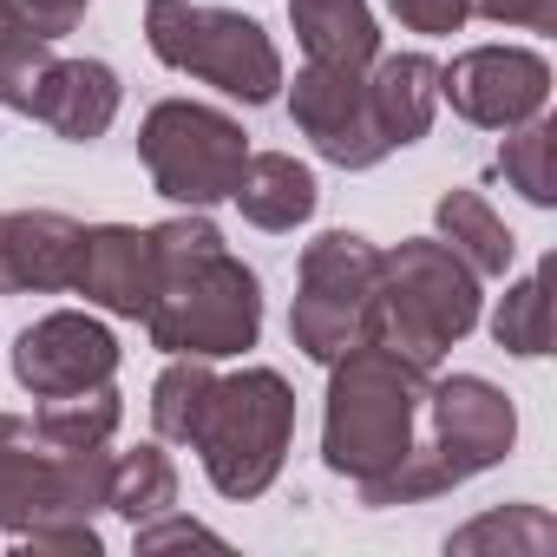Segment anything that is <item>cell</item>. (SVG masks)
I'll use <instances>...</instances> for the list:
<instances>
[{"label":"cell","mask_w":557,"mask_h":557,"mask_svg":"<svg viewBox=\"0 0 557 557\" xmlns=\"http://www.w3.org/2000/svg\"><path fill=\"white\" fill-rule=\"evenodd\" d=\"M158 243V289L145 309L151 348L164 355H197V361H230L256 348L262 335V283L223 249V230L190 210L171 223H151Z\"/></svg>","instance_id":"cell-1"},{"label":"cell","mask_w":557,"mask_h":557,"mask_svg":"<svg viewBox=\"0 0 557 557\" xmlns=\"http://www.w3.org/2000/svg\"><path fill=\"white\" fill-rule=\"evenodd\" d=\"M426 387H433V368L394 355L387 342H361L342 361H329V413H322L329 472L355 485L387 479L420 446Z\"/></svg>","instance_id":"cell-2"},{"label":"cell","mask_w":557,"mask_h":557,"mask_svg":"<svg viewBox=\"0 0 557 557\" xmlns=\"http://www.w3.org/2000/svg\"><path fill=\"white\" fill-rule=\"evenodd\" d=\"M518 440V413L511 400L485 381V374H453L426 387V420H420V446L374 485H361V505H420L440 498L479 472H492Z\"/></svg>","instance_id":"cell-3"},{"label":"cell","mask_w":557,"mask_h":557,"mask_svg":"<svg viewBox=\"0 0 557 557\" xmlns=\"http://www.w3.org/2000/svg\"><path fill=\"white\" fill-rule=\"evenodd\" d=\"M472 329H479V269L453 243L413 236L400 249H381L374 342H387L420 368H440L446 348H459Z\"/></svg>","instance_id":"cell-4"},{"label":"cell","mask_w":557,"mask_h":557,"mask_svg":"<svg viewBox=\"0 0 557 557\" xmlns=\"http://www.w3.org/2000/svg\"><path fill=\"white\" fill-rule=\"evenodd\" d=\"M289 433H296L289 381L275 368H243V374H216L190 426V453L203 459L223 498H262L289 459Z\"/></svg>","instance_id":"cell-5"},{"label":"cell","mask_w":557,"mask_h":557,"mask_svg":"<svg viewBox=\"0 0 557 557\" xmlns=\"http://www.w3.org/2000/svg\"><path fill=\"white\" fill-rule=\"evenodd\" d=\"M106 446H60L34 413H0V531L27 537L47 524H86L106 511Z\"/></svg>","instance_id":"cell-6"},{"label":"cell","mask_w":557,"mask_h":557,"mask_svg":"<svg viewBox=\"0 0 557 557\" xmlns=\"http://www.w3.org/2000/svg\"><path fill=\"white\" fill-rule=\"evenodd\" d=\"M145 40L171 73H190L243 106H269L283 92V53L236 8H197V0H145Z\"/></svg>","instance_id":"cell-7"},{"label":"cell","mask_w":557,"mask_h":557,"mask_svg":"<svg viewBox=\"0 0 557 557\" xmlns=\"http://www.w3.org/2000/svg\"><path fill=\"white\" fill-rule=\"evenodd\" d=\"M374 296H381V249L355 230H329L302 249L289 335L309 361H342L348 348L374 342Z\"/></svg>","instance_id":"cell-8"},{"label":"cell","mask_w":557,"mask_h":557,"mask_svg":"<svg viewBox=\"0 0 557 557\" xmlns=\"http://www.w3.org/2000/svg\"><path fill=\"white\" fill-rule=\"evenodd\" d=\"M138 158L158 184V197L184 203V210H210L236 190L249 138L230 112L197 106V99H164L145 112L138 125Z\"/></svg>","instance_id":"cell-9"},{"label":"cell","mask_w":557,"mask_h":557,"mask_svg":"<svg viewBox=\"0 0 557 557\" xmlns=\"http://www.w3.org/2000/svg\"><path fill=\"white\" fill-rule=\"evenodd\" d=\"M289 112L302 125V138L342 164V171H368L381 164L394 145L381 138V119H374V99H368V66H302L296 73V92H289Z\"/></svg>","instance_id":"cell-10"},{"label":"cell","mask_w":557,"mask_h":557,"mask_svg":"<svg viewBox=\"0 0 557 557\" xmlns=\"http://www.w3.org/2000/svg\"><path fill=\"white\" fill-rule=\"evenodd\" d=\"M440 99H453V112L466 125L485 132H511L524 119L544 112L550 99V60L531 47H472L453 66H440Z\"/></svg>","instance_id":"cell-11"},{"label":"cell","mask_w":557,"mask_h":557,"mask_svg":"<svg viewBox=\"0 0 557 557\" xmlns=\"http://www.w3.org/2000/svg\"><path fill=\"white\" fill-rule=\"evenodd\" d=\"M112 374H119V342L99 315L60 309V315H40L34 329L14 335V381L34 400L86 394V387H106Z\"/></svg>","instance_id":"cell-12"},{"label":"cell","mask_w":557,"mask_h":557,"mask_svg":"<svg viewBox=\"0 0 557 557\" xmlns=\"http://www.w3.org/2000/svg\"><path fill=\"white\" fill-rule=\"evenodd\" d=\"M86 223L60 210H0V296H53L79 275Z\"/></svg>","instance_id":"cell-13"},{"label":"cell","mask_w":557,"mask_h":557,"mask_svg":"<svg viewBox=\"0 0 557 557\" xmlns=\"http://www.w3.org/2000/svg\"><path fill=\"white\" fill-rule=\"evenodd\" d=\"M73 289H79L92 309L138 322V315L151 309V289H158V243H151V230L92 223L86 243H79V275H73Z\"/></svg>","instance_id":"cell-14"},{"label":"cell","mask_w":557,"mask_h":557,"mask_svg":"<svg viewBox=\"0 0 557 557\" xmlns=\"http://www.w3.org/2000/svg\"><path fill=\"white\" fill-rule=\"evenodd\" d=\"M27 119H40L66 145H92L119 119V73L106 60H53Z\"/></svg>","instance_id":"cell-15"},{"label":"cell","mask_w":557,"mask_h":557,"mask_svg":"<svg viewBox=\"0 0 557 557\" xmlns=\"http://www.w3.org/2000/svg\"><path fill=\"white\" fill-rule=\"evenodd\" d=\"M230 197H236V210H243L256 230L283 236V230H296V223L315 216L322 184H315V171H309L302 158H289V151H249Z\"/></svg>","instance_id":"cell-16"},{"label":"cell","mask_w":557,"mask_h":557,"mask_svg":"<svg viewBox=\"0 0 557 557\" xmlns=\"http://www.w3.org/2000/svg\"><path fill=\"white\" fill-rule=\"evenodd\" d=\"M368 99H374V119H381V138L400 151V145H420L433 112H440V60L426 53H394V60H374L368 66Z\"/></svg>","instance_id":"cell-17"},{"label":"cell","mask_w":557,"mask_h":557,"mask_svg":"<svg viewBox=\"0 0 557 557\" xmlns=\"http://www.w3.org/2000/svg\"><path fill=\"white\" fill-rule=\"evenodd\" d=\"M296 40L315 66H374L381 60V27L368 14V0H289Z\"/></svg>","instance_id":"cell-18"},{"label":"cell","mask_w":557,"mask_h":557,"mask_svg":"<svg viewBox=\"0 0 557 557\" xmlns=\"http://www.w3.org/2000/svg\"><path fill=\"white\" fill-rule=\"evenodd\" d=\"M433 223H440V243H453L479 275H505L511 256H518V236L505 230V216L479 190H446L440 210H433Z\"/></svg>","instance_id":"cell-19"},{"label":"cell","mask_w":557,"mask_h":557,"mask_svg":"<svg viewBox=\"0 0 557 557\" xmlns=\"http://www.w3.org/2000/svg\"><path fill=\"white\" fill-rule=\"evenodd\" d=\"M47 66H53V40L14 8V0H0V106H8V112H34Z\"/></svg>","instance_id":"cell-20"},{"label":"cell","mask_w":557,"mask_h":557,"mask_svg":"<svg viewBox=\"0 0 557 557\" xmlns=\"http://www.w3.org/2000/svg\"><path fill=\"white\" fill-rule=\"evenodd\" d=\"M106 505H112L119 518H132V524L171 511V505H177V466H171L158 446H132V453H119L112 472H106Z\"/></svg>","instance_id":"cell-21"},{"label":"cell","mask_w":557,"mask_h":557,"mask_svg":"<svg viewBox=\"0 0 557 557\" xmlns=\"http://www.w3.org/2000/svg\"><path fill=\"white\" fill-rule=\"evenodd\" d=\"M498 171L511 177V190H518L524 203L550 210V203H557V125H550L544 112L524 119V125H511V132H505V151H498Z\"/></svg>","instance_id":"cell-22"},{"label":"cell","mask_w":557,"mask_h":557,"mask_svg":"<svg viewBox=\"0 0 557 557\" xmlns=\"http://www.w3.org/2000/svg\"><path fill=\"white\" fill-rule=\"evenodd\" d=\"M210 387H216L210 361H197V355H171V368H164L158 387H151V426H158V440L190 446V426H197Z\"/></svg>","instance_id":"cell-23"},{"label":"cell","mask_w":557,"mask_h":557,"mask_svg":"<svg viewBox=\"0 0 557 557\" xmlns=\"http://www.w3.org/2000/svg\"><path fill=\"white\" fill-rule=\"evenodd\" d=\"M34 420H40L60 446H112V433H119V420H125V400H119V387L106 381V387H86V394L40 400Z\"/></svg>","instance_id":"cell-24"},{"label":"cell","mask_w":557,"mask_h":557,"mask_svg":"<svg viewBox=\"0 0 557 557\" xmlns=\"http://www.w3.org/2000/svg\"><path fill=\"white\" fill-rule=\"evenodd\" d=\"M492 342H498L505 355H518V361L550 355V296H544V269H531L524 283L498 302V315H492Z\"/></svg>","instance_id":"cell-25"},{"label":"cell","mask_w":557,"mask_h":557,"mask_svg":"<svg viewBox=\"0 0 557 557\" xmlns=\"http://www.w3.org/2000/svg\"><path fill=\"white\" fill-rule=\"evenodd\" d=\"M550 544H557V524H550L537 505L485 511V518H472L466 531L446 537V550H524V557H537V550H550Z\"/></svg>","instance_id":"cell-26"},{"label":"cell","mask_w":557,"mask_h":557,"mask_svg":"<svg viewBox=\"0 0 557 557\" xmlns=\"http://www.w3.org/2000/svg\"><path fill=\"white\" fill-rule=\"evenodd\" d=\"M132 537H138V550L151 557V550H171V544H223L210 524H197V518H177V511H158V518H145V524H132Z\"/></svg>","instance_id":"cell-27"},{"label":"cell","mask_w":557,"mask_h":557,"mask_svg":"<svg viewBox=\"0 0 557 557\" xmlns=\"http://www.w3.org/2000/svg\"><path fill=\"white\" fill-rule=\"evenodd\" d=\"M387 8L400 14V27L413 34H459L472 21V0H387Z\"/></svg>","instance_id":"cell-28"},{"label":"cell","mask_w":557,"mask_h":557,"mask_svg":"<svg viewBox=\"0 0 557 557\" xmlns=\"http://www.w3.org/2000/svg\"><path fill=\"white\" fill-rule=\"evenodd\" d=\"M472 14H485V21H498V27L550 34V27H557V0H472Z\"/></svg>","instance_id":"cell-29"},{"label":"cell","mask_w":557,"mask_h":557,"mask_svg":"<svg viewBox=\"0 0 557 557\" xmlns=\"http://www.w3.org/2000/svg\"><path fill=\"white\" fill-rule=\"evenodd\" d=\"M14 8L47 34V40H66L79 21H86V8H92V0H14Z\"/></svg>","instance_id":"cell-30"},{"label":"cell","mask_w":557,"mask_h":557,"mask_svg":"<svg viewBox=\"0 0 557 557\" xmlns=\"http://www.w3.org/2000/svg\"><path fill=\"white\" fill-rule=\"evenodd\" d=\"M21 550H79V557H92L99 550V531H92V518L86 524H47V531H27V537H14Z\"/></svg>","instance_id":"cell-31"}]
</instances>
